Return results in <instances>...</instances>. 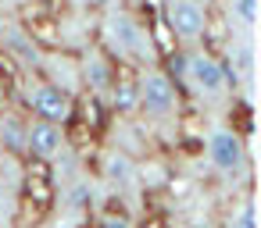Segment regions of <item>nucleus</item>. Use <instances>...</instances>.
Returning a JSON list of instances; mask_svg holds the SVG:
<instances>
[{
  "mask_svg": "<svg viewBox=\"0 0 261 228\" xmlns=\"http://www.w3.org/2000/svg\"><path fill=\"white\" fill-rule=\"evenodd\" d=\"M136 111H143L150 121H172L179 111L175 82L165 72H143V79L136 82Z\"/></svg>",
  "mask_w": 261,
  "mask_h": 228,
  "instance_id": "1",
  "label": "nucleus"
},
{
  "mask_svg": "<svg viewBox=\"0 0 261 228\" xmlns=\"http://www.w3.org/2000/svg\"><path fill=\"white\" fill-rule=\"evenodd\" d=\"M104 32H108V43L118 57L150 61V36L129 11H111L108 22H104Z\"/></svg>",
  "mask_w": 261,
  "mask_h": 228,
  "instance_id": "2",
  "label": "nucleus"
},
{
  "mask_svg": "<svg viewBox=\"0 0 261 228\" xmlns=\"http://www.w3.org/2000/svg\"><path fill=\"white\" fill-rule=\"evenodd\" d=\"M182 75H186V82L193 86V93L204 96V100H218V96L229 93V72H225V64H222L218 57H211L207 50L186 54Z\"/></svg>",
  "mask_w": 261,
  "mask_h": 228,
  "instance_id": "3",
  "label": "nucleus"
},
{
  "mask_svg": "<svg viewBox=\"0 0 261 228\" xmlns=\"http://www.w3.org/2000/svg\"><path fill=\"white\" fill-rule=\"evenodd\" d=\"M207 160H211V168L222 175V178H240L243 171H247V150H243V139L232 132V128H225V125H215L211 132H207Z\"/></svg>",
  "mask_w": 261,
  "mask_h": 228,
  "instance_id": "4",
  "label": "nucleus"
},
{
  "mask_svg": "<svg viewBox=\"0 0 261 228\" xmlns=\"http://www.w3.org/2000/svg\"><path fill=\"white\" fill-rule=\"evenodd\" d=\"M25 100H29V107L40 121H50V125L65 128V121L72 118V93L61 89L58 82H33L25 89Z\"/></svg>",
  "mask_w": 261,
  "mask_h": 228,
  "instance_id": "5",
  "label": "nucleus"
},
{
  "mask_svg": "<svg viewBox=\"0 0 261 228\" xmlns=\"http://www.w3.org/2000/svg\"><path fill=\"white\" fill-rule=\"evenodd\" d=\"M165 22L179 43H200L207 32V11L190 0H165Z\"/></svg>",
  "mask_w": 261,
  "mask_h": 228,
  "instance_id": "6",
  "label": "nucleus"
},
{
  "mask_svg": "<svg viewBox=\"0 0 261 228\" xmlns=\"http://www.w3.org/2000/svg\"><path fill=\"white\" fill-rule=\"evenodd\" d=\"M65 128L50 125V121H25V153H33L36 160H58L65 153Z\"/></svg>",
  "mask_w": 261,
  "mask_h": 228,
  "instance_id": "7",
  "label": "nucleus"
},
{
  "mask_svg": "<svg viewBox=\"0 0 261 228\" xmlns=\"http://www.w3.org/2000/svg\"><path fill=\"white\" fill-rule=\"evenodd\" d=\"M100 171L115 189H129L136 182V164H133V157L125 150H108L104 160H100Z\"/></svg>",
  "mask_w": 261,
  "mask_h": 228,
  "instance_id": "8",
  "label": "nucleus"
},
{
  "mask_svg": "<svg viewBox=\"0 0 261 228\" xmlns=\"http://www.w3.org/2000/svg\"><path fill=\"white\" fill-rule=\"evenodd\" d=\"M4 47L18 57V64H25V68H40L43 64V54H40V47L18 29V25H4Z\"/></svg>",
  "mask_w": 261,
  "mask_h": 228,
  "instance_id": "9",
  "label": "nucleus"
},
{
  "mask_svg": "<svg viewBox=\"0 0 261 228\" xmlns=\"http://www.w3.org/2000/svg\"><path fill=\"white\" fill-rule=\"evenodd\" d=\"M0 150H8V153H22L25 150V121L18 114L0 118Z\"/></svg>",
  "mask_w": 261,
  "mask_h": 228,
  "instance_id": "10",
  "label": "nucleus"
},
{
  "mask_svg": "<svg viewBox=\"0 0 261 228\" xmlns=\"http://www.w3.org/2000/svg\"><path fill=\"white\" fill-rule=\"evenodd\" d=\"M83 79H86V86L97 89V93H104L108 86H115V82H111V68H108V61H104L100 54H90V57L83 61Z\"/></svg>",
  "mask_w": 261,
  "mask_h": 228,
  "instance_id": "11",
  "label": "nucleus"
},
{
  "mask_svg": "<svg viewBox=\"0 0 261 228\" xmlns=\"http://www.w3.org/2000/svg\"><path fill=\"white\" fill-rule=\"evenodd\" d=\"M229 18H232L243 32H250V29L257 25V0H232V4H229Z\"/></svg>",
  "mask_w": 261,
  "mask_h": 228,
  "instance_id": "12",
  "label": "nucleus"
},
{
  "mask_svg": "<svg viewBox=\"0 0 261 228\" xmlns=\"http://www.w3.org/2000/svg\"><path fill=\"white\" fill-rule=\"evenodd\" d=\"M111 104H115L118 114L136 111V82H118V86L111 89Z\"/></svg>",
  "mask_w": 261,
  "mask_h": 228,
  "instance_id": "13",
  "label": "nucleus"
},
{
  "mask_svg": "<svg viewBox=\"0 0 261 228\" xmlns=\"http://www.w3.org/2000/svg\"><path fill=\"white\" fill-rule=\"evenodd\" d=\"M90 196H93L90 178H75V182L65 189V203H68V207H86V203H90Z\"/></svg>",
  "mask_w": 261,
  "mask_h": 228,
  "instance_id": "14",
  "label": "nucleus"
},
{
  "mask_svg": "<svg viewBox=\"0 0 261 228\" xmlns=\"http://www.w3.org/2000/svg\"><path fill=\"white\" fill-rule=\"evenodd\" d=\"M229 228H257V210H254V200H243L240 210L232 214Z\"/></svg>",
  "mask_w": 261,
  "mask_h": 228,
  "instance_id": "15",
  "label": "nucleus"
},
{
  "mask_svg": "<svg viewBox=\"0 0 261 228\" xmlns=\"http://www.w3.org/2000/svg\"><path fill=\"white\" fill-rule=\"evenodd\" d=\"M11 203H15V200H11V185H8L4 178H0V221H4V217L11 214Z\"/></svg>",
  "mask_w": 261,
  "mask_h": 228,
  "instance_id": "16",
  "label": "nucleus"
},
{
  "mask_svg": "<svg viewBox=\"0 0 261 228\" xmlns=\"http://www.w3.org/2000/svg\"><path fill=\"white\" fill-rule=\"evenodd\" d=\"M100 228H133V221H129V217L111 214V217H104V221H100Z\"/></svg>",
  "mask_w": 261,
  "mask_h": 228,
  "instance_id": "17",
  "label": "nucleus"
},
{
  "mask_svg": "<svg viewBox=\"0 0 261 228\" xmlns=\"http://www.w3.org/2000/svg\"><path fill=\"white\" fill-rule=\"evenodd\" d=\"M50 228H72V224H68V221H54Z\"/></svg>",
  "mask_w": 261,
  "mask_h": 228,
  "instance_id": "18",
  "label": "nucleus"
},
{
  "mask_svg": "<svg viewBox=\"0 0 261 228\" xmlns=\"http://www.w3.org/2000/svg\"><path fill=\"white\" fill-rule=\"evenodd\" d=\"M190 4H197V8H207V4H211V0H190Z\"/></svg>",
  "mask_w": 261,
  "mask_h": 228,
  "instance_id": "19",
  "label": "nucleus"
},
{
  "mask_svg": "<svg viewBox=\"0 0 261 228\" xmlns=\"http://www.w3.org/2000/svg\"><path fill=\"white\" fill-rule=\"evenodd\" d=\"M4 4H15V8H18V4H25V0H4Z\"/></svg>",
  "mask_w": 261,
  "mask_h": 228,
  "instance_id": "20",
  "label": "nucleus"
},
{
  "mask_svg": "<svg viewBox=\"0 0 261 228\" xmlns=\"http://www.w3.org/2000/svg\"><path fill=\"white\" fill-rule=\"evenodd\" d=\"M0 228H11V224H8V221H0Z\"/></svg>",
  "mask_w": 261,
  "mask_h": 228,
  "instance_id": "21",
  "label": "nucleus"
}]
</instances>
